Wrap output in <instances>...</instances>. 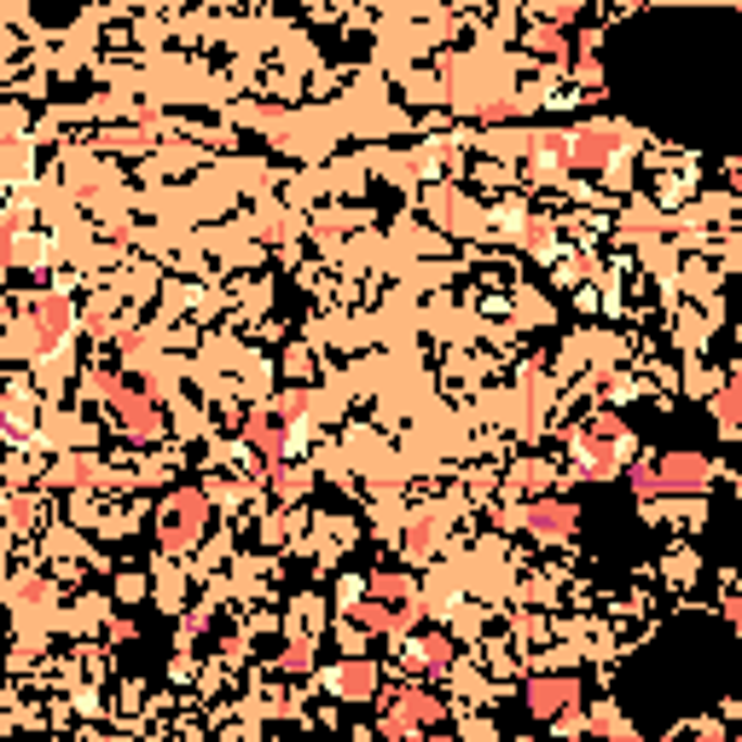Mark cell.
<instances>
[{
    "mask_svg": "<svg viewBox=\"0 0 742 742\" xmlns=\"http://www.w3.org/2000/svg\"><path fill=\"white\" fill-rule=\"evenodd\" d=\"M279 662L291 667V673H308V662H314V655H308V644H284V655H279Z\"/></svg>",
    "mask_w": 742,
    "mask_h": 742,
    "instance_id": "cell-22",
    "label": "cell"
},
{
    "mask_svg": "<svg viewBox=\"0 0 742 742\" xmlns=\"http://www.w3.org/2000/svg\"><path fill=\"white\" fill-rule=\"evenodd\" d=\"M244 435H250V447H256L267 464L284 459V424H279L273 412H250V418H244Z\"/></svg>",
    "mask_w": 742,
    "mask_h": 742,
    "instance_id": "cell-9",
    "label": "cell"
},
{
    "mask_svg": "<svg viewBox=\"0 0 742 742\" xmlns=\"http://www.w3.org/2000/svg\"><path fill=\"white\" fill-rule=\"evenodd\" d=\"M371 690H378V667H371V662H348L343 667V696L348 702H366Z\"/></svg>",
    "mask_w": 742,
    "mask_h": 742,
    "instance_id": "cell-12",
    "label": "cell"
},
{
    "mask_svg": "<svg viewBox=\"0 0 742 742\" xmlns=\"http://www.w3.org/2000/svg\"><path fill=\"white\" fill-rule=\"evenodd\" d=\"M88 476H99V470H93L88 459H64V464L53 470V482H88Z\"/></svg>",
    "mask_w": 742,
    "mask_h": 742,
    "instance_id": "cell-19",
    "label": "cell"
},
{
    "mask_svg": "<svg viewBox=\"0 0 742 742\" xmlns=\"http://www.w3.org/2000/svg\"><path fill=\"white\" fill-rule=\"evenodd\" d=\"M522 522H528L539 539H575L580 511H575L568 499H539V504H528V511H522Z\"/></svg>",
    "mask_w": 742,
    "mask_h": 742,
    "instance_id": "cell-4",
    "label": "cell"
},
{
    "mask_svg": "<svg viewBox=\"0 0 742 742\" xmlns=\"http://www.w3.org/2000/svg\"><path fill=\"white\" fill-rule=\"evenodd\" d=\"M88 395H99V400H116V395H123L116 371H88Z\"/></svg>",
    "mask_w": 742,
    "mask_h": 742,
    "instance_id": "cell-17",
    "label": "cell"
},
{
    "mask_svg": "<svg viewBox=\"0 0 742 742\" xmlns=\"http://www.w3.org/2000/svg\"><path fill=\"white\" fill-rule=\"evenodd\" d=\"M435 539H442V522H412V528H407V551L412 556H430Z\"/></svg>",
    "mask_w": 742,
    "mask_h": 742,
    "instance_id": "cell-14",
    "label": "cell"
},
{
    "mask_svg": "<svg viewBox=\"0 0 742 742\" xmlns=\"http://www.w3.org/2000/svg\"><path fill=\"white\" fill-rule=\"evenodd\" d=\"M111 407H116V418H123V430L133 435V442H157V435H163V412H157V400H151V395L123 389Z\"/></svg>",
    "mask_w": 742,
    "mask_h": 742,
    "instance_id": "cell-5",
    "label": "cell"
},
{
    "mask_svg": "<svg viewBox=\"0 0 742 742\" xmlns=\"http://www.w3.org/2000/svg\"><path fill=\"white\" fill-rule=\"evenodd\" d=\"M29 325H36V343H59L71 331V302L64 296H36L29 302Z\"/></svg>",
    "mask_w": 742,
    "mask_h": 742,
    "instance_id": "cell-7",
    "label": "cell"
},
{
    "mask_svg": "<svg viewBox=\"0 0 742 742\" xmlns=\"http://www.w3.org/2000/svg\"><path fill=\"white\" fill-rule=\"evenodd\" d=\"M354 621L371 627V632H407L412 627V610H383V598L366 592V603H354Z\"/></svg>",
    "mask_w": 742,
    "mask_h": 742,
    "instance_id": "cell-10",
    "label": "cell"
},
{
    "mask_svg": "<svg viewBox=\"0 0 742 742\" xmlns=\"http://www.w3.org/2000/svg\"><path fill=\"white\" fill-rule=\"evenodd\" d=\"M366 592H371V598H412V580H407V575H371Z\"/></svg>",
    "mask_w": 742,
    "mask_h": 742,
    "instance_id": "cell-15",
    "label": "cell"
},
{
    "mask_svg": "<svg viewBox=\"0 0 742 742\" xmlns=\"http://www.w3.org/2000/svg\"><path fill=\"white\" fill-rule=\"evenodd\" d=\"M632 487H638V494H662V470H655V464H632Z\"/></svg>",
    "mask_w": 742,
    "mask_h": 742,
    "instance_id": "cell-18",
    "label": "cell"
},
{
    "mask_svg": "<svg viewBox=\"0 0 742 742\" xmlns=\"http://www.w3.org/2000/svg\"><path fill=\"white\" fill-rule=\"evenodd\" d=\"M204 528H209V499L197 487H180V494L163 499V551L168 556L192 551L204 539Z\"/></svg>",
    "mask_w": 742,
    "mask_h": 742,
    "instance_id": "cell-1",
    "label": "cell"
},
{
    "mask_svg": "<svg viewBox=\"0 0 742 742\" xmlns=\"http://www.w3.org/2000/svg\"><path fill=\"white\" fill-rule=\"evenodd\" d=\"M662 470V494H707L714 487V459H702V452H667V459H655Z\"/></svg>",
    "mask_w": 742,
    "mask_h": 742,
    "instance_id": "cell-3",
    "label": "cell"
},
{
    "mask_svg": "<svg viewBox=\"0 0 742 742\" xmlns=\"http://www.w3.org/2000/svg\"><path fill=\"white\" fill-rule=\"evenodd\" d=\"M575 696H580L575 679H534V685H528V707H534L539 719H551V714H563V707H575Z\"/></svg>",
    "mask_w": 742,
    "mask_h": 742,
    "instance_id": "cell-8",
    "label": "cell"
},
{
    "mask_svg": "<svg viewBox=\"0 0 742 742\" xmlns=\"http://www.w3.org/2000/svg\"><path fill=\"white\" fill-rule=\"evenodd\" d=\"M714 418H719V430H725V435H737V430H742V360L731 366V383H725L719 400H714Z\"/></svg>",
    "mask_w": 742,
    "mask_h": 742,
    "instance_id": "cell-11",
    "label": "cell"
},
{
    "mask_svg": "<svg viewBox=\"0 0 742 742\" xmlns=\"http://www.w3.org/2000/svg\"><path fill=\"white\" fill-rule=\"evenodd\" d=\"M418 725H442V702L424 696V690H407V696H400V707L383 719V731L400 737V731H418Z\"/></svg>",
    "mask_w": 742,
    "mask_h": 742,
    "instance_id": "cell-6",
    "label": "cell"
},
{
    "mask_svg": "<svg viewBox=\"0 0 742 742\" xmlns=\"http://www.w3.org/2000/svg\"><path fill=\"white\" fill-rule=\"evenodd\" d=\"M621 140H627V128H621V123H586V128L568 133L563 163H568V168H603Z\"/></svg>",
    "mask_w": 742,
    "mask_h": 742,
    "instance_id": "cell-2",
    "label": "cell"
},
{
    "mask_svg": "<svg viewBox=\"0 0 742 742\" xmlns=\"http://www.w3.org/2000/svg\"><path fill=\"white\" fill-rule=\"evenodd\" d=\"M412 662H424V667H447V662H452V650H447V638H418V650H412Z\"/></svg>",
    "mask_w": 742,
    "mask_h": 742,
    "instance_id": "cell-16",
    "label": "cell"
},
{
    "mask_svg": "<svg viewBox=\"0 0 742 742\" xmlns=\"http://www.w3.org/2000/svg\"><path fill=\"white\" fill-rule=\"evenodd\" d=\"M273 482H279V494H284V499H296L302 487H308V476H302V470H279V464H273Z\"/></svg>",
    "mask_w": 742,
    "mask_h": 742,
    "instance_id": "cell-21",
    "label": "cell"
},
{
    "mask_svg": "<svg viewBox=\"0 0 742 742\" xmlns=\"http://www.w3.org/2000/svg\"><path fill=\"white\" fill-rule=\"evenodd\" d=\"M528 53L563 59V53H568V36H563V29H551V24H539V29H528Z\"/></svg>",
    "mask_w": 742,
    "mask_h": 742,
    "instance_id": "cell-13",
    "label": "cell"
},
{
    "mask_svg": "<svg viewBox=\"0 0 742 742\" xmlns=\"http://www.w3.org/2000/svg\"><path fill=\"white\" fill-rule=\"evenodd\" d=\"M534 7L546 12V18H556V24H568V18L580 12V0H534Z\"/></svg>",
    "mask_w": 742,
    "mask_h": 742,
    "instance_id": "cell-20",
    "label": "cell"
}]
</instances>
